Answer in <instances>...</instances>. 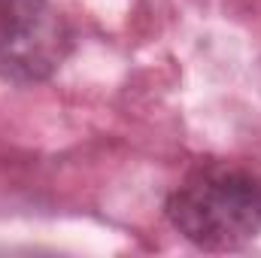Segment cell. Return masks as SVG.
I'll return each instance as SVG.
<instances>
[{"label":"cell","instance_id":"obj_1","mask_svg":"<svg viewBox=\"0 0 261 258\" xmlns=\"http://www.w3.org/2000/svg\"><path fill=\"white\" fill-rule=\"evenodd\" d=\"M164 219L200 252H240L261 237V173L200 161L167 194Z\"/></svg>","mask_w":261,"mask_h":258},{"label":"cell","instance_id":"obj_2","mask_svg":"<svg viewBox=\"0 0 261 258\" xmlns=\"http://www.w3.org/2000/svg\"><path fill=\"white\" fill-rule=\"evenodd\" d=\"M73 43L76 34L52 0H0V79L6 85L49 82Z\"/></svg>","mask_w":261,"mask_h":258}]
</instances>
